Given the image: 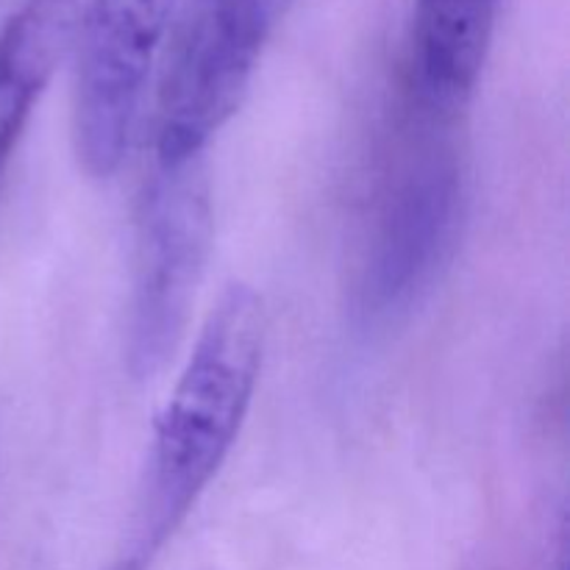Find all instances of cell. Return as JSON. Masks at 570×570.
Here are the masks:
<instances>
[{"label":"cell","mask_w":570,"mask_h":570,"mask_svg":"<svg viewBox=\"0 0 570 570\" xmlns=\"http://www.w3.org/2000/svg\"><path fill=\"white\" fill-rule=\"evenodd\" d=\"M267 315L250 284L217 298L156 423L145 484V549H156L187 518L237 443L265 356Z\"/></svg>","instance_id":"6da1fadb"},{"label":"cell","mask_w":570,"mask_h":570,"mask_svg":"<svg viewBox=\"0 0 570 570\" xmlns=\"http://www.w3.org/2000/svg\"><path fill=\"white\" fill-rule=\"evenodd\" d=\"M415 128L382 173L371 212L360 306L367 317H390L417 298L454 239L462 212V167L443 128L451 117L415 98Z\"/></svg>","instance_id":"7a4b0ae2"},{"label":"cell","mask_w":570,"mask_h":570,"mask_svg":"<svg viewBox=\"0 0 570 570\" xmlns=\"http://www.w3.org/2000/svg\"><path fill=\"white\" fill-rule=\"evenodd\" d=\"M282 0H181L156 95V159L181 165L234 117Z\"/></svg>","instance_id":"3957f363"},{"label":"cell","mask_w":570,"mask_h":570,"mask_svg":"<svg viewBox=\"0 0 570 570\" xmlns=\"http://www.w3.org/2000/svg\"><path fill=\"white\" fill-rule=\"evenodd\" d=\"M212 232L204 156L159 165L137 223L128 317V367L137 379H154L176 354L209 259Z\"/></svg>","instance_id":"277c9868"},{"label":"cell","mask_w":570,"mask_h":570,"mask_svg":"<svg viewBox=\"0 0 570 570\" xmlns=\"http://www.w3.org/2000/svg\"><path fill=\"white\" fill-rule=\"evenodd\" d=\"M181 0H89L78 11L76 150L92 178L120 167L150 70Z\"/></svg>","instance_id":"5b68a950"},{"label":"cell","mask_w":570,"mask_h":570,"mask_svg":"<svg viewBox=\"0 0 570 570\" xmlns=\"http://www.w3.org/2000/svg\"><path fill=\"white\" fill-rule=\"evenodd\" d=\"M501 0H415L412 89L421 104L460 115L493 45Z\"/></svg>","instance_id":"8992f818"},{"label":"cell","mask_w":570,"mask_h":570,"mask_svg":"<svg viewBox=\"0 0 570 570\" xmlns=\"http://www.w3.org/2000/svg\"><path fill=\"white\" fill-rule=\"evenodd\" d=\"M78 11V0H20L0 26V176L72 50Z\"/></svg>","instance_id":"52a82bcc"}]
</instances>
